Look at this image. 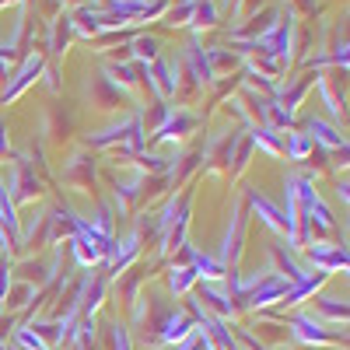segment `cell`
<instances>
[{
	"label": "cell",
	"mask_w": 350,
	"mask_h": 350,
	"mask_svg": "<svg viewBox=\"0 0 350 350\" xmlns=\"http://www.w3.org/2000/svg\"><path fill=\"white\" fill-rule=\"evenodd\" d=\"M291 291V284L284 280V277H270V280H262L256 291H252V305H270V301H280L284 295Z\"/></svg>",
	"instance_id": "cell-1"
},
{
	"label": "cell",
	"mask_w": 350,
	"mask_h": 350,
	"mask_svg": "<svg viewBox=\"0 0 350 350\" xmlns=\"http://www.w3.org/2000/svg\"><path fill=\"white\" fill-rule=\"evenodd\" d=\"M308 256H312V262L323 273H329V270H343L347 267V252L343 249H326V245H312L308 249Z\"/></svg>",
	"instance_id": "cell-2"
},
{
	"label": "cell",
	"mask_w": 350,
	"mask_h": 350,
	"mask_svg": "<svg viewBox=\"0 0 350 350\" xmlns=\"http://www.w3.org/2000/svg\"><path fill=\"white\" fill-rule=\"evenodd\" d=\"M189 329H193V323H189L186 315H168L165 326H161V340H168V343H172V340H186Z\"/></svg>",
	"instance_id": "cell-3"
},
{
	"label": "cell",
	"mask_w": 350,
	"mask_h": 350,
	"mask_svg": "<svg viewBox=\"0 0 350 350\" xmlns=\"http://www.w3.org/2000/svg\"><path fill=\"white\" fill-rule=\"evenodd\" d=\"M291 326H295V336H298V340H305V343H323V340H326V333L319 329V326L312 323V319H305V315H298Z\"/></svg>",
	"instance_id": "cell-4"
},
{
	"label": "cell",
	"mask_w": 350,
	"mask_h": 350,
	"mask_svg": "<svg viewBox=\"0 0 350 350\" xmlns=\"http://www.w3.org/2000/svg\"><path fill=\"white\" fill-rule=\"evenodd\" d=\"M193 273H196V277H203V280H214V277H221V273H224V267H221L217 259H211V256H196Z\"/></svg>",
	"instance_id": "cell-5"
},
{
	"label": "cell",
	"mask_w": 350,
	"mask_h": 350,
	"mask_svg": "<svg viewBox=\"0 0 350 350\" xmlns=\"http://www.w3.org/2000/svg\"><path fill=\"white\" fill-rule=\"evenodd\" d=\"M308 130H312V137H319V140H323V144H329V148H343V137L336 133V130H329L326 123H308Z\"/></svg>",
	"instance_id": "cell-6"
},
{
	"label": "cell",
	"mask_w": 350,
	"mask_h": 350,
	"mask_svg": "<svg viewBox=\"0 0 350 350\" xmlns=\"http://www.w3.org/2000/svg\"><path fill=\"white\" fill-rule=\"evenodd\" d=\"M193 280H196L193 270H175V273H172V291H186Z\"/></svg>",
	"instance_id": "cell-7"
},
{
	"label": "cell",
	"mask_w": 350,
	"mask_h": 350,
	"mask_svg": "<svg viewBox=\"0 0 350 350\" xmlns=\"http://www.w3.org/2000/svg\"><path fill=\"white\" fill-rule=\"evenodd\" d=\"M291 154L305 158V154H308V137H295V140H291Z\"/></svg>",
	"instance_id": "cell-8"
}]
</instances>
